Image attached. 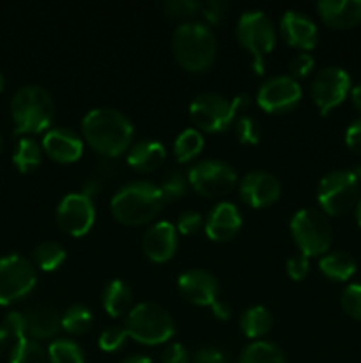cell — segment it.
<instances>
[{
    "label": "cell",
    "mask_w": 361,
    "mask_h": 363,
    "mask_svg": "<svg viewBox=\"0 0 361 363\" xmlns=\"http://www.w3.org/2000/svg\"><path fill=\"white\" fill-rule=\"evenodd\" d=\"M85 140L99 155L115 158L130 147L133 140V124L122 112L108 106L91 110L81 121Z\"/></svg>",
    "instance_id": "cell-1"
},
{
    "label": "cell",
    "mask_w": 361,
    "mask_h": 363,
    "mask_svg": "<svg viewBox=\"0 0 361 363\" xmlns=\"http://www.w3.org/2000/svg\"><path fill=\"white\" fill-rule=\"evenodd\" d=\"M163 204L165 201L159 186L149 181H133L113 195L110 209L117 222L134 227L144 225L156 218Z\"/></svg>",
    "instance_id": "cell-2"
},
{
    "label": "cell",
    "mask_w": 361,
    "mask_h": 363,
    "mask_svg": "<svg viewBox=\"0 0 361 363\" xmlns=\"http://www.w3.org/2000/svg\"><path fill=\"white\" fill-rule=\"evenodd\" d=\"M172 50L177 62L191 73L207 69L216 57V38L202 21H184L173 30Z\"/></svg>",
    "instance_id": "cell-3"
},
{
    "label": "cell",
    "mask_w": 361,
    "mask_h": 363,
    "mask_svg": "<svg viewBox=\"0 0 361 363\" xmlns=\"http://www.w3.org/2000/svg\"><path fill=\"white\" fill-rule=\"evenodd\" d=\"M55 113L53 99L46 89L39 85H25L11 101V116L14 131L20 135L41 133L50 128Z\"/></svg>",
    "instance_id": "cell-4"
},
{
    "label": "cell",
    "mask_w": 361,
    "mask_h": 363,
    "mask_svg": "<svg viewBox=\"0 0 361 363\" xmlns=\"http://www.w3.org/2000/svg\"><path fill=\"white\" fill-rule=\"evenodd\" d=\"M126 332L131 339L145 346H158L166 342L176 333L172 315L161 305L144 301L134 305L126 315Z\"/></svg>",
    "instance_id": "cell-5"
},
{
    "label": "cell",
    "mask_w": 361,
    "mask_h": 363,
    "mask_svg": "<svg viewBox=\"0 0 361 363\" xmlns=\"http://www.w3.org/2000/svg\"><path fill=\"white\" fill-rule=\"evenodd\" d=\"M237 39L253 57V67L258 74L264 73V57L275 48L276 28L264 11H246L237 21Z\"/></svg>",
    "instance_id": "cell-6"
},
{
    "label": "cell",
    "mask_w": 361,
    "mask_h": 363,
    "mask_svg": "<svg viewBox=\"0 0 361 363\" xmlns=\"http://www.w3.org/2000/svg\"><path fill=\"white\" fill-rule=\"evenodd\" d=\"M290 233L299 248V254L306 257L326 254L331 247V223L319 209H299L290 220Z\"/></svg>",
    "instance_id": "cell-7"
},
{
    "label": "cell",
    "mask_w": 361,
    "mask_h": 363,
    "mask_svg": "<svg viewBox=\"0 0 361 363\" xmlns=\"http://www.w3.org/2000/svg\"><path fill=\"white\" fill-rule=\"evenodd\" d=\"M360 179L353 170H333L317 186V201L328 215H345L357 204Z\"/></svg>",
    "instance_id": "cell-8"
},
{
    "label": "cell",
    "mask_w": 361,
    "mask_h": 363,
    "mask_svg": "<svg viewBox=\"0 0 361 363\" xmlns=\"http://www.w3.org/2000/svg\"><path fill=\"white\" fill-rule=\"evenodd\" d=\"M241 113L236 98L227 99L225 96L216 92H204L198 94L190 105V117L200 130L209 133L225 131L232 126Z\"/></svg>",
    "instance_id": "cell-9"
},
{
    "label": "cell",
    "mask_w": 361,
    "mask_h": 363,
    "mask_svg": "<svg viewBox=\"0 0 361 363\" xmlns=\"http://www.w3.org/2000/svg\"><path fill=\"white\" fill-rule=\"evenodd\" d=\"M35 268L20 254L0 259V305H11L27 296L35 287Z\"/></svg>",
    "instance_id": "cell-10"
},
{
    "label": "cell",
    "mask_w": 361,
    "mask_h": 363,
    "mask_svg": "<svg viewBox=\"0 0 361 363\" xmlns=\"http://www.w3.org/2000/svg\"><path fill=\"white\" fill-rule=\"evenodd\" d=\"M188 183L197 194L216 199L229 194L237 183V174L232 165L222 160H202L188 172Z\"/></svg>",
    "instance_id": "cell-11"
},
{
    "label": "cell",
    "mask_w": 361,
    "mask_h": 363,
    "mask_svg": "<svg viewBox=\"0 0 361 363\" xmlns=\"http://www.w3.org/2000/svg\"><path fill=\"white\" fill-rule=\"evenodd\" d=\"M350 91V77L343 67L328 66L311 80V99L322 116L338 106Z\"/></svg>",
    "instance_id": "cell-12"
},
{
    "label": "cell",
    "mask_w": 361,
    "mask_h": 363,
    "mask_svg": "<svg viewBox=\"0 0 361 363\" xmlns=\"http://www.w3.org/2000/svg\"><path fill=\"white\" fill-rule=\"evenodd\" d=\"M303 91L296 78L290 74H275L260 85L257 103L269 113H283L292 110L299 103Z\"/></svg>",
    "instance_id": "cell-13"
},
{
    "label": "cell",
    "mask_w": 361,
    "mask_h": 363,
    "mask_svg": "<svg viewBox=\"0 0 361 363\" xmlns=\"http://www.w3.org/2000/svg\"><path fill=\"white\" fill-rule=\"evenodd\" d=\"M96 220V208L91 197L81 191L67 194L57 206V222L64 233L71 236H84L91 230Z\"/></svg>",
    "instance_id": "cell-14"
},
{
    "label": "cell",
    "mask_w": 361,
    "mask_h": 363,
    "mask_svg": "<svg viewBox=\"0 0 361 363\" xmlns=\"http://www.w3.org/2000/svg\"><path fill=\"white\" fill-rule=\"evenodd\" d=\"M239 195L251 208H268L280 199L282 184L271 172L253 170L241 179Z\"/></svg>",
    "instance_id": "cell-15"
},
{
    "label": "cell",
    "mask_w": 361,
    "mask_h": 363,
    "mask_svg": "<svg viewBox=\"0 0 361 363\" xmlns=\"http://www.w3.org/2000/svg\"><path fill=\"white\" fill-rule=\"evenodd\" d=\"M180 294L190 303L200 305V307H211L219 294V284L212 273L205 269H188L177 279Z\"/></svg>",
    "instance_id": "cell-16"
},
{
    "label": "cell",
    "mask_w": 361,
    "mask_h": 363,
    "mask_svg": "<svg viewBox=\"0 0 361 363\" xmlns=\"http://www.w3.org/2000/svg\"><path fill=\"white\" fill-rule=\"evenodd\" d=\"M144 254L154 262H166L177 250V229L170 222H156L142 238Z\"/></svg>",
    "instance_id": "cell-17"
},
{
    "label": "cell",
    "mask_w": 361,
    "mask_h": 363,
    "mask_svg": "<svg viewBox=\"0 0 361 363\" xmlns=\"http://www.w3.org/2000/svg\"><path fill=\"white\" fill-rule=\"evenodd\" d=\"M280 32L290 46H296L299 50H311L317 45V25L310 16L299 11H285L280 20Z\"/></svg>",
    "instance_id": "cell-18"
},
{
    "label": "cell",
    "mask_w": 361,
    "mask_h": 363,
    "mask_svg": "<svg viewBox=\"0 0 361 363\" xmlns=\"http://www.w3.org/2000/svg\"><path fill=\"white\" fill-rule=\"evenodd\" d=\"M42 151L59 163H73L84 152V142L67 128H52L42 137Z\"/></svg>",
    "instance_id": "cell-19"
},
{
    "label": "cell",
    "mask_w": 361,
    "mask_h": 363,
    "mask_svg": "<svg viewBox=\"0 0 361 363\" xmlns=\"http://www.w3.org/2000/svg\"><path fill=\"white\" fill-rule=\"evenodd\" d=\"M241 225L243 218L237 206L232 202H218L207 215L204 229L212 241H229L239 233Z\"/></svg>",
    "instance_id": "cell-20"
},
{
    "label": "cell",
    "mask_w": 361,
    "mask_h": 363,
    "mask_svg": "<svg viewBox=\"0 0 361 363\" xmlns=\"http://www.w3.org/2000/svg\"><path fill=\"white\" fill-rule=\"evenodd\" d=\"M319 16L333 28H350L361 23V0H321Z\"/></svg>",
    "instance_id": "cell-21"
},
{
    "label": "cell",
    "mask_w": 361,
    "mask_h": 363,
    "mask_svg": "<svg viewBox=\"0 0 361 363\" xmlns=\"http://www.w3.org/2000/svg\"><path fill=\"white\" fill-rule=\"evenodd\" d=\"M25 326H27V337L38 339H52L62 328L60 315L52 307H34L25 312Z\"/></svg>",
    "instance_id": "cell-22"
},
{
    "label": "cell",
    "mask_w": 361,
    "mask_h": 363,
    "mask_svg": "<svg viewBox=\"0 0 361 363\" xmlns=\"http://www.w3.org/2000/svg\"><path fill=\"white\" fill-rule=\"evenodd\" d=\"M166 151L161 142L145 140L137 142L127 152V163L138 172H152L165 162Z\"/></svg>",
    "instance_id": "cell-23"
},
{
    "label": "cell",
    "mask_w": 361,
    "mask_h": 363,
    "mask_svg": "<svg viewBox=\"0 0 361 363\" xmlns=\"http://www.w3.org/2000/svg\"><path fill=\"white\" fill-rule=\"evenodd\" d=\"M101 303L110 318H122L130 314L131 303H133V293L131 287L124 280H110L105 286L101 294Z\"/></svg>",
    "instance_id": "cell-24"
},
{
    "label": "cell",
    "mask_w": 361,
    "mask_h": 363,
    "mask_svg": "<svg viewBox=\"0 0 361 363\" xmlns=\"http://www.w3.org/2000/svg\"><path fill=\"white\" fill-rule=\"evenodd\" d=\"M319 268L328 279L336 280V282H345L356 273V261L350 254L342 250L326 254L319 261Z\"/></svg>",
    "instance_id": "cell-25"
},
{
    "label": "cell",
    "mask_w": 361,
    "mask_h": 363,
    "mask_svg": "<svg viewBox=\"0 0 361 363\" xmlns=\"http://www.w3.org/2000/svg\"><path fill=\"white\" fill-rule=\"evenodd\" d=\"M273 326V315L262 305H255V307L246 308L241 315V330L248 339H258V337L265 335Z\"/></svg>",
    "instance_id": "cell-26"
},
{
    "label": "cell",
    "mask_w": 361,
    "mask_h": 363,
    "mask_svg": "<svg viewBox=\"0 0 361 363\" xmlns=\"http://www.w3.org/2000/svg\"><path fill=\"white\" fill-rule=\"evenodd\" d=\"M239 363H287V360L276 344L257 340L244 347Z\"/></svg>",
    "instance_id": "cell-27"
},
{
    "label": "cell",
    "mask_w": 361,
    "mask_h": 363,
    "mask_svg": "<svg viewBox=\"0 0 361 363\" xmlns=\"http://www.w3.org/2000/svg\"><path fill=\"white\" fill-rule=\"evenodd\" d=\"M42 145H39L34 138L23 137L18 142L13 155V163L20 172H30L35 167L41 165Z\"/></svg>",
    "instance_id": "cell-28"
},
{
    "label": "cell",
    "mask_w": 361,
    "mask_h": 363,
    "mask_svg": "<svg viewBox=\"0 0 361 363\" xmlns=\"http://www.w3.org/2000/svg\"><path fill=\"white\" fill-rule=\"evenodd\" d=\"M66 250L62 245L55 243V241H45L39 243L32 252V259H34L35 266L42 272H55L66 261Z\"/></svg>",
    "instance_id": "cell-29"
},
{
    "label": "cell",
    "mask_w": 361,
    "mask_h": 363,
    "mask_svg": "<svg viewBox=\"0 0 361 363\" xmlns=\"http://www.w3.org/2000/svg\"><path fill=\"white\" fill-rule=\"evenodd\" d=\"M48 362V353L42 350L38 340L30 337H21L14 340L11 347L9 363H46Z\"/></svg>",
    "instance_id": "cell-30"
},
{
    "label": "cell",
    "mask_w": 361,
    "mask_h": 363,
    "mask_svg": "<svg viewBox=\"0 0 361 363\" xmlns=\"http://www.w3.org/2000/svg\"><path fill=\"white\" fill-rule=\"evenodd\" d=\"M204 149V137L195 128H188V130L180 131L177 135L176 142H173V155L179 162H190L195 156H198Z\"/></svg>",
    "instance_id": "cell-31"
},
{
    "label": "cell",
    "mask_w": 361,
    "mask_h": 363,
    "mask_svg": "<svg viewBox=\"0 0 361 363\" xmlns=\"http://www.w3.org/2000/svg\"><path fill=\"white\" fill-rule=\"evenodd\" d=\"M50 363H85L81 347L76 342L67 339H57L48 347Z\"/></svg>",
    "instance_id": "cell-32"
},
{
    "label": "cell",
    "mask_w": 361,
    "mask_h": 363,
    "mask_svg": "<svg viewBox=\"0 0 361 363\" xmlns=\"http://www.w3.org/2000/svg\"><path fill=\"white\" fill-rule=\"evenodd\" d=\"M60 325L71 335H81L92 326V312L85 305H73L64 312Z\"/></svg>",
    "instance_id": "cell-33"
},
{
    "label": "cell",
    "mask_w": 361,
    "mask_h": 363,
    "mask_svg": "<svg viewBox=\"0 0 361 363\" xmlns=\"http://www.w3.org/2000/svg\"><path fill=\"white\" fill-rule=\"evenodd\" d=\"M188 176H184L180 170L170 169L168 172L163 176L161 184H159V191L163 195L165 202H173L177 199L183 197L188 190Z\"/></svg>",
    "instance_id": "cell-34"
},
{
    "label": "cell",
    "mask_w": 361,
    "mask_h": 363,
    "mask_svg": "<svg viewBox=\"0 0 361 363\" xmlns=\"http://www.w3.org/2000/svg\"><path fill=\"white\" fill-rule=\"evenodd\" d=\"M236 138L241 144H258L262 138V126L255 117L239 116L234 123Z\"/></svg>",
    "instance_id": "cell-35"
},
{
    "label": "cell",
    "mask_w": 361,
    "mask_h": 363,
    "mask_svg": "<svg viewBox=\"0 0 361 363\" xmlns=\"http://www.w3.org/2000/svg\"><path fill=\"white\" fill-rule=\"evenodd\" d=\"M343 312L353 319L361 321V284H350L343 289L340 298Z\"/></svg>",
    "instance_id": "cell-36"
},
{
    "label": "cell",
    "mask_w": 361,
    "mask_h": 363,
    "mask_svg": "<svg viewBox=\"0 0 361 363\" xmlns=\"http://www.w3.org/2000/svg\"><path fill=\"white\" fill-rule=\"evenodd\" d=\"M127 332L122 326H110V328L103 330L101 335H99V347L106 353H113V351H119L120 347L126 344L127 340Z\"/></svg>",
    "instance_id": "cell-37"
},
{
    "label": "cell",
    "mask_w": 361,
    "mask_h": 363,
    "mask_svg": "<svg viewBox=\"0 0 361 363\" xmlns=\"http://www.w3.org/2000/svg\"><path fill=\"white\" fill-rule=\"evenodd\" d=\"M202 4L195 2V0H166L163 4V9L170 18L176 20H188V18L195 16L200 11Z\"/></svg>",
    "instance_id": "cell-38"
},
{
    "label": "cell",
    "mask_w": 361,
    "mask_h": 363,
    "mask_svg": "<svg viewBox=\"0 0 361 363\" xmlns=\"http://www.w3.org/2000/svg\"><path fill=\"white\" fill-rule=\"evenodd\" d=\"M204 227V220H202V215L198 211H184L183 215L177 220L176 229L179 230L184 236H191V234L198 233V230Z\"/></svg>",
    "instance_id": "cell-39"
},
{
    "label": "cell",
    "mask_w": 361,
    "mask_h": 363,
    "mask_svg": "<svg viewBox=\"0 0 361 363\" xmlns=\"http://www.w3.org/2000/svg\"><path fill=\"white\" fill-rule=\"evenodd\" d=\"M227 11H229V4L222 2V0H207L200 6L202 16L212 25H218L219 21H223V18L227 16Z\"/></svg>",
    "instance_id": "cell-40"
},
{
    "label": "cell",
    "mask_w": 361,
    "mask_h": 363,
    "mask_svg": "<svg viewBox=\"0 0 361 363\" xmlns=\"http://www.w3.org/2000/svg\"><path fill=\"white\" fill-rule=\"evenodd\" d=\"M4 328L9 333L11 339L18 340L21 337H27V326H25V315L21 312H9L4 319Z\"/></svg>",
    "instance_id": "cell-41"
},
{
    "label": "cell",
    "mask_w": 361,
    "mask_h": 363,
    "mask_svg": "<svg viewBox=\"0 0 361 363\" xmlns=\"http://www.w3.org/2000/svg\"><path fill=\"white\" fill-rule=\"evenodd\" d=\"M314 66H315V60L310 53H304V52L297 53V55L294 57L289 64V69H290V73H292L290 77L292 78L306 77V74L314 69Z\"/></svg>",
    "instance_id": "cell-42"
},
{
    "label": "cell",
    "mask_w": 361,
    "mask_h": 363,
    "mask_svg": "<svg viewBox=\"0 0 361 363\" xmlns=\"http://www.w3.org/2000/svg\"><path fill=\"white\" fill-rule=\"evenodd\" d=\"M308 272H310V261H308L306 255L297 254L289 257V261H287V273H289L290 279L303 280L308 275Z\"/></svg>",
    "instance_id": "cell-43"
},
{
    "label": "cell",
    "mask_w": 361,
    "mask_h": 363,
    "mask_svg": "<svg viewBox=\"0 0 361 363\" xmlns=\"http://www.w3.org/2000/svg\"><path fill=\"white\" fill-rule=\"evenodd\" d=\"M195 363H229V358L218 347L205 346L195 353Z\"/></svg>",
    "instance_id": "cell-44"
},
{
    "label": "cell",
    "mask_w": 361,
    "mask_h": 363,
    "mask_svg": "<svg viewBox=\"0 0 361 363\" xmlns=\"http://www.w3.org/2000/svg\"><path fill=\"white\" fill-rule=\"evenodd\" d=\"M163 363H190V353L184 346L173 342L163 351Z\"/></svg>",
    "instance_id": "cell-45"
},
{
    "label": "cell",
    "mask_w": 361,
    "mask_h": 363,
    "mask_svg": "<svg viewBox=\"0 0 361 363\" xmlns=\"http://www.w3.org/2000/svg\"><path fill=\"white\" fill-rule=\"evenodd\" d=\"M345 144L350 151H354L356 155H361V117L347 128Z\"/></svg>",
    "instance_id": "cell-46"
},
{
    "label": "cell",
    "mask_w": 361,
    "mask_h": 363,
    "mask_svg": "<svg viewBox=\"0 0 361 363\" xmlns=\"http://www.w3.org/2000/svg\"><path fill=\"white\" fill-rule=\"evenodd\" d=\"M211 308H212V314H214L218 319H223V321L232 315V308H230V305L227 303V301L219 300V298L211 305Z\"/></svg>",
    "instance_id": "cell-47"
},
{
    "label": "cell",
    "mask_w": 361,
    "mask_h": 363,
    "mask_svg": "<svg viewBox=\"0 0 361 363\" xmlns=\"http://www.w3.org/2000/svg\"><path fill=\"white\" fill-rule=\"evenodd\" d=\"M350 98H353L354 106H356L357 110H361V84H357L356 87H353V91H350Z\"/></svg>",
    "instance_id": "cell-48"
},
{
    "label": "cell",
    "mask_w": 361,
    "mask_h": 363,
    "mask_svg": "<svg viewBox=\"0 0 361 363\" xmlns=\"http://www.w3.org/2000/svg\"><path fill=\"white\" fill-rule=\"evenodd\" d=\"M122 363H152V360L149 357H144V354H131Z\"/></svg>",
    "instance_id": "cell-49"
},
{
    "label": "cell",
    "mask_w": 361,
    "mask_h": 363,
    "mask_svg": "<svg viewBox=\"0 0 361 363\" xmlns=\"http://www.w3.org/2000/svg\"><path fill=\"white\" fill-rule=\"evenodd\" d=\"M9 339H11V335L6 332V328H4V326H0V353H2V351L6 350V346H7V342H9Z\"/></svg>",
    "instance_id": "cell-50"
},
{
    "label": "cell",
    "mask_w": 361,
    "mask_h": 363,
    "mask_svg": "<svg viewBox=\"0 0 361 363\" xmlns=\"http://www.w3.org/2000/svg\"><path fill=\"white\" fill-rule=\"evenodd\" d=\"M356 220H357V225L361 227V199L357 201V206H356Z\"/></svg>",
    "instance_id": "cell-51"
},
{
    "label": "cell",
    "mask_w": 361,
    "mask_h": 363,
    "mask_svg": "<svg viewBox=\"0 0 361 363\" xmlns=\"http://www.w3.org/2000/svg\"><path fill=\"white\" fill-rule=\"evenodd\" d=\"M353 172H354V174H356V177H357V179H361V165H357V167H356V169H354V170H353Z\"/></svg>",
    "instance_id": "cell-52"
},
{
    "label": "cell",
    "mask_w": 361,
    "mask_h": 363,
    "mask_svg": "<svg viewBox=\"0 0 361 363\" xmlns=\"http://www.w3.org/2000/svg\"><path fill=\"white\" fill-rule=\"evenodd\" d=\"M4 89V77H2V73H0V91H2Z\"/></svg>",
    "instance_id": "cell-53"
},
{
    "label": "cell",
    "mask_w": 361,
    "mask_h": 363,
    "mask_svg": "<svg viewBox=\"0 0 361 363\" xmlns=\"http://www.w3.org/2000/svg\"><path fill=\"white\" fill-rule=\"evenodd\" d=\"M0 145H2V140H0Z\"/></svg>",
    "instance_id": "cell-54"
}]
</instances>
